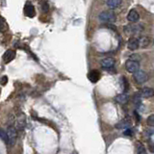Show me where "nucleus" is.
Wrapping results in <instances>:
<instances>
[{
	"instance_id": "f257e3e1",
	"label": "nucleus",
	"mask_w": 154,
	"mask_h": 154,
	"mask_svg": "<svg viewBox=\"0 0 154 154\" xmlns=\"http://www.w3.org/2000/svg\"><path fill=\"white\" fill-rule=\"evenodd\" d=\"M6 134H7L8 143L10 144V146H14L17 140V131L16 127L9 126L6 130Z\"/></svg>"
},
{
	"instance_id": "f03ea898",
	"label": "nucleus",
	"mask_w": 154,
	"mask_h": 154,
	"mask_svg": "<svg viewBox=\"0 0 154 154\" xmlns=\"http://www.w3.org/2000/svg\"><path fill=\"white\" fill-rule=\"evenodd\" d=\"M98 18L102 22H110L113 23L116 21V14L112 10H107V11H103L99 14Z\"/></svg>"
},
{
	"instance_id": "7ed1b4c3",
	"label": "nucleus",
	"mask_w": 154,
	"mask_h": 154,
	"mask_svg": "<svg viewBox=\"0 0 154 154\" xmlns=\"http://www.w3.org/2000/svg\"><path fill=\"white\" fill-rule=\"evenodd\" d=\"M125 69L130 73H136L137 71L140 70V65L138 62H135L132 60H128L125 63Z\"/></svg>"
},
{
	"instance_id": "20e7f679",
	"label": "nucleus",
	"mask_w": 154,
	"mask_h": 154,
	"mask_svg": "<svg viewBox=\"0 0 154 154\" xmlns=\"http://www.w3.org/2000/svg\"><path fill=\"white\" fill-rule=\"evenodd\" d=\"M142 30V26L139 24H128L124 27V31L126 34H130V35H136L140 31Z\"/></svg>"
},
{
	"instance_id": "39448f33",
	"label": "nucleus",
	"mask_w": 154,
	"mask_h": 154,
	"mask_svg": "<svg viewBox=\"0 0 154 154\" xmlns=\"http://www.w3.org/2000/svg\"><path fill=\"white\" fill-rule=\"evenodd\" d=\"M134 79H135V81H137L138 83L143 84V83H144V82L147 81L148 76L144 71L139 70V71L136 72V73H134Z\"/></svg>"
},
{
	"instance_id": "423d86ee",
	"label": "nucleus",
	"mask_w": 154,
	"mask_h": 154,
	"mask_svg": "<svg viewBox=\"0 0 154 154\" xmlns=\"http://www.w3.org/2000/svg\"><path fill=\"white\" fill-rule=\"evenodd\" d=\"M139 94L141 95V97H144V98L152 97L154 95V90L151 88H148V87H144V88L140 90Z\"/></svg>"
},
{
	"instance_id": "0eeeda50",
	"label": "nucleus",
	"mask_w": 154,
	"mask_h": 154,
	"mask_svg": "<svg viewBox=\"0 0 154 154\" xmlns=\"http://www.w3.org/2000/svg\"><path fill=\"white\" fill-rule=\"evenodd\" d=\"M24 14H25V16H27L28 17H34L36 16L35 7H34L32 4L27 3L25 6H24Z\"/></svg>"
},
{
	"instance_id": "6e6552de",
	"label": "nucleus",
	"mask_w": 154,
	"mask_h": 154,
	"mask_svg": "<svg viewBox=\"0 0 154 154\" xmlns=\"http://www.w3.org/2000/svg\"><path fill=\"white\" fill-rule=\"evenodd\" d=\"M140 46V40L137 38L136 37H132L129 38V41L127 42V47L130 50H136L137 48Z\"/></svg>"
},
{
	"instance_id": "1a4fd4ad",
	"label": "nucleus",
	"mask_w": 154,
	"mask_h": 154,
	"mask_svg": "<svg viewBox=\"0 0 154 154\" xmlns=\"http://www.w3.org/2000/svg\"><path fill=\"white\" fill-rule=\"evenodd\" d=\"M25 125H26V118L25 116L23 114L19 115L18 118H17V129L19 131H23L24 128H25Z\"/></svg>"
},
{
	"instance_id": "9d476101",
	"label": "nucleus",
	"mask_w": 154,
	"mask_h": 154,
	"mask_svg": "<svg viewBox=\"0 0 154 154\" xmlns=\"http://www.w3.org/2000/svg\"><path fill=\"white\" fill-rule=\"evenodd\" d=\"M100 64H101V66H102L103 69H111V67L115 65V60L111 57H107V58H105V59H103L102 61H101Z\"/></svg>"
},
{
	"instance_id": "9b49d317",
	"label": "nucleus",
	"mask_w": 154,
	"mask_h": 154,
	"mask_svg": "<svg viewBox=\"0 0 154 154\" xmlns=\"http://www.w3.org/2000/svg\"><path fill=\"white\" fill-rule=\"evenodd\" d=\"M130 126H131V120L129 119H123L116 125L118 129H128Z\"/></svg>"
},
{
	"instance_id": "f8f14e48",
	"label": "nucleus",
	"mask_w": 154,
	"mask_h": 154,
	"mask_svg": "<svg viewBox=\"0 0 154 154\" xmlns=\"http://www.w3.org/2000/svg\"><path fill=\"white\" fill-rule=\"evenodd\" d=\"M127 19L130 22H137L140 19V14H139V13L136 11V10L132 9L131 11L128 13Z\"/></svg>"
},
{
	"instance_id": "ddd939ff",
	"label": "nucleus",
	"mask_w": 154,
	"mask_h": 154,
	"mask_svg": "<svg viewBox=\"0 0 154 154\" xmlns=\"http://www.w3.org/2000/svg\"><path fill=\"white\" fill-rule=\"evenodd\" d=\"M14 57H16V52L14 50H7L3 55V60L5 63H10L14 59Z\"/></svg>"
},
{
	"instance_id": "4468645a",
	"label": "nucleus",
	"mask_w": 154,
	"mask_h": 154,
	"mask_svg": "<svg viewBox=\"0 0 154 154\" xmlns=\"http://www.w3.org/2000/svg\"><path fill=\"white\" fill-rule=\"evenodd\" d=\"M115 100L117 101L118 103H119V104H125L128 101V95L125 93L119 94H118L115 97Z\"/></svg>"
},
{
	"instance_id": "2eb2a0df",
	"label": "nucleus",
	"mask_w": 154,
	"mask_h": 154,
	"mask_svg": "<svg viewBox=\"0 0 154 154\" xmlns=\"http://www.w3.org/2000/svg\"><path fill=\"white\" fill-rule=\"evenodd\" d=\"M99 72L96 71V70H91L90 73L88 74V77L91 82H93V83H95V82H97L98 79H99Z\"/></svg>"
},
{
	"instance_id": "dca6fc26",
	"label": "nucleus",
	"mask_w": 154,
	"mask_h": 154,
	"mask_svg": "<svg viewBox=\"0 0 154 154\" xmlns=\"http://www.w3.org/2000/svg\"><path fill=\"white\" fill-rule=\"evenodd\" d=\"M120 3H122V1L120 0H109V1L106 2V4L108 5V7L111 8V9H116V8H118Z\"/></svg>"
},
{
	"instance_id": "f3484780",
	"label": "nucleus",
	"mask_w": 154,
	"mask_h": 154,
	"mask_svg": "<svg viewBox=\"0 0 154 154\" xmlns=\"http://www.w3.org/2000/svg\"><path fill=\"white\" fill-rule=\"evenodd\" d=\"M136 150L138 154H146V148L141 142L136 143Z\"/></svg>"
},
{
	"instance_id": "a211bd4d",
	"label": "nucleus",
	"mask_w": 154,
	"mask_h": 154,
	"mask_svg": "<svg viewBox=\"0 0 154 154\" xmlns=\"http://www.w3.org/2000/svg\"><path fill=\"white\" fill-rule=\"evenodd\" d=\"M6 30H7V24L2 17H0V32H5Z\"/></svg>"
},
{
	"instance_id": "6ab92c4d",
	"label": "nucleus",
	"mask_w": 154,
	"mask_h": 154,
	"mask_svg": "<svg viewBox=\"0 0 154 154\" xmlns=\"http://www.w3.org/2000/svg\"><path fill=\"white\" fill-rule=\"evenodd\" d=\"M140 45H141L143 47H146L149 45V40L148 38H143L141 41H140Z\"/></svg>"
},
{
	"instance_id": "aec40b11",
	"label": "nucleus",
	"mask_w": 154,
	"mask_h": 154,
	"mask_svg": "<svg viewBox=\"0 0 154 154\" xmlns=\"http://www.w3.org/2000/svg\"><path fill=\"white\" fill-rule=\"evenodd\" d=\"M120 82L123 84L122 85V89H123V91H126V90H127V88H128V83H127V81H126V79H125V77L124 76H122V78H120Z\"/></svg>"
},
{
	"instance_id": "412c9836",
	"label": "nucleus",
	"mask_w": 154,
	"mask_h": 154,
	"mask_svg": "<svg viewBox=\"0 0 154 154\" xmlns=\"http://www.w3.org/2000/svg\"><path fill=\"white\" fill-rule=\"evenodd\" d=\"M146 122L148 125H151V126H154V114L150 115L146 119Z\"/></svg>"
},
{
	"instance_id": "4be33fe9",
	"label": "nucleus",
	"mask_w": 154,
	"mask_h": 154,
	"mask_svg": "<svg viewBox=\"0 0 154 154\" xmlns=\"http://www.w3.org/2000/svg\"><path fill=\"white\" fill-rule=\"evenodd\" d=\"M141 99H142V98H141V95H140L139 94H136V95H134V102H135V104L139 105L140 103L142 102V100H141Z\"/></svg>"
},
{
	"instance_id": "5701e85b",
	"label": "nucleus",
	"mask_w": 154,
	"mask_h": 154,
	"mask_svg": "<svg viewBox=\"0 0 154 154\" xmlns=\"http://www.w3.org/2000/svg\"><path fill=\"white\" fill-rule=\"evenodd\" d=\"M7 76H3L2 77V78L1 79H0V84H1V85H6V83H7Z\"/></svg>"
},
{
	"instance_id": "b1692460",
	"label": "nucleus",
	"mask_w": 154,
	"mask_h": 154,
	"mask_svg": "<svg viewBox=\"0 0 154 154\" xmlns=\"http://www.w3.org/2000/svg\"><path fill=\"white\" fill-rule=\"evenodd\" d=\"M132 134H133V132H132V130L130 129V128H128V129H125V131H124V135H126V136H132Z\"/></svg>"
},
{
	"instance_id": "393cba45",
	"label": "nucleus",
	"mask_w": 154,
	"mask_h": 154,
	"mask_svg": "<svg viewBox=\"0 0 154 154\" xmlns=\"http://www.w3.org/2000/svg\"><path fill=\"white\" fill-rule=\"evenodd\" d=\"M48 9H49V6H48L47 3H43L42 4V11L43 12H47Z\"/></svg>"
},
{
	"instance_id": "a878e982",
	"label": "nucleus",
	"mask_w": 154,
	"mask_h": 154,
	"mask_svg": "<svg viewBox=\"0 0 154 154\" xmlns=\"http://www.w3.org/2000/svg\"><path fill=\"white\" fill-rule=\"evenodd\" d=\"M146 132H147L149 135H154V126L149 127V128L146 130Z\"/></svg>"
},
{
	"instance_id": "bb28decb",
	"label": "nucleus",
	"mask_w": 154,
	"mask_h": 154,
	"mask_svg": "<svg viewBox=\"0 0 154 154\" xmlns=\"http://www.w3.org/2000/svg\"><path fill=\"white\" fill-rule=\"evenodd\" d=\"M134 115H135V119H137V122H140V116L137 112H134Z\"/></svg>"
},
{
	"instance_id": "cd10ccee",
	"label": "nucleus",
	"mask_w": 154,
	"mask_h": 154,
	"mask_svg": "<svg viewBox=\"0 0 154 154\" xmlns=\"http://www.w3.org/2000/svg\"><path fill=\"white\" fill-rule=\"evenodd\" d=\"M149 149H150L151 151H153V152H154V146H150V147H149Z\"/></svg>"
}]
</instances>
